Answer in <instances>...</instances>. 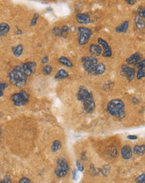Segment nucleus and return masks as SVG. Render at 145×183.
<instances>
[{"label":"nucleus","mask_w":145,"mask_h":183,"mask_svg":"<svg viewBox=\"0 0 145 183\" xmlns=\"http://www.w3.org/2000/svg\"><path fill=\"white\" fill-rule=\"evenodd\" d=\"M7 88H8V83L7 82H0V97L3 95V92H4V90Z\"/></svg>","instance_id":"29"},{"label":"nucleus","mask_w":145,"mask_h":183,"mask_svg":"<svg viewBox=\"0 0 145 183\" xmlns=\"http://www.w3.org/2000/svg\"><path fill=\"white\" fill-rule=\"evenodd\" d=\"M52 33H53L54 35H56V36H60V37H61V35H62V30H61L60 27H55L53 28Z\"/></svg>","instance_id":"34"},{"label":"nucleus","mask_w":145,"mask_h":183,"mask_svg":"<svg viewBox=\"0 0 145 183\" xmlns=\"http://www.w3.org/2000/svg\"><path fill=\"white\" fill-rule=\"evenodd\" d=\"M127 137L128 139H130V140H136L138 138V136L136 135H128Z\"/></svg>","instance_id":"39"},{"label":"nucleus","mask_w":145,"mask_h":183,"mask_svg":"<svg viewBox=\"0 0 145 183\" xmlns=\"http://www.w3.org/2000/svg\"><path fill=\"white\" fill-rule=\"evenodd\" d=\"M55 174H56V176H58V177L63 178V177H65V176H67L68 171H64V170L56 168V169H55Z\"/></svg>","instance_id":"27"},{"label":"nucleus","mask_w":145,"mask_h":183,"mask_svg":"<svg viewBox=\"0 0 145 183\" xmlns=\"http://www.w3.org/2000/svg\"><path fill=\"white\" fill-rule=\"evenodd\" d=\"M10 30V26L7 23H0V37H5Z\"/></svg>","instance_id":"19"},{"label":"nucleus","mask_w":145,"mask_h":183,"mask_svg":"<svg viewBox=\"0 0 145 183\" xmlns=\"http://www.w3.org/2000/svg\"><path fill=\"white\" fill-rule=\"evenodd\" d=\"M0 135H1V133H0Z\"/></svg>","instance_id":"43"},{"label":"nucleus","mask_w":145,"mask_h":183,"mask_svg":"<svg viewBox=\"0 0 145 183\" xmlns=\"http://www.w3.org/2000/svg\"><path fill=\"white\" fill-rule=\"evenodd\" d=\"M78 30H79L78 42L80 46H84L88 43V42L93 35L92 30L85 27H79Z\"/></svg>","instance_id":"4"},{"label":"nucleus","mask_w":145,"mask_h":183,"mask_svg":"<svg viewBox=\"0 0 145 183\" xmlns=\"http://www.w3.org/2000/svg\"><path fill=\"white\" fill-rule=\"evenodd\" d=\"M27 76L23 71L22 65L14 67L13 70L9 73V82L12 85L17 88H24L27 85Z\"/></svg>","instance_id":"1"},{"label":"nucleus","mask_w":145,"mask_h":183,"mask_svg":"<svg viewBox=\"0 0 145 183\" xmlns=\"http://www.w3.org/2000/svg\"><path fill=\"white\" fill-rule=\"evenodd\" d=\"M135 182L136 183H145V173L140 175L139 176H138L135 180Z\"/></svg>","instance_id":"32"},{"label":"nucleus","mask_w":145,"mask_h":183,"mask_svg":"<svg viewBox=\"0 0 145 183\" xmlns=\"http://www.w3.org/2000/svg\"><path fill=\"white\" fill-rule=\"evenodd\" d=\"M19 183H32L31 181L28 178V177H23L19 180Z\"/></svg>","instance_id":"36"},{"label":"nucleus","mask_w":145,"mask_h":183,"mask_svg":"<svg viewBox=\"0 0 145 183\" xmlns=\"http://www.w3.org/2000/svg\"><path fill=\"white\" fill-rule=\"evenodd\" d=\"M135 23H136V27L139 30H142V29H144L145 27V22L144 21L143 19H141L140 17H139V15H136L135 16Z\"/></svg>","instance_id":"22"},{"label":"nucleus","mask_w":145,"mask_h":183,"mask_svg":"<svg viewBox=\"0 0 145 183\" xmlns=\"http://www.w3.org/2000/svg\"><path fill=\"white\" fill-rule=\"evenodd\" d=\"M138 68V72H137V78L140 80L145 77V59H143L141 62L136 65Z\"/></svg>","instance_id":"12"},{"label":"nucleus","mask_w":145,"mask_h":183,"mask_svg":"<svg viewBox=\"0 0 145 183\" xmlns=\"http://www.w3.org/2000/svg\"><path fill=\"white\" fill-rule=\"evenodd\" d=\"M133 102H134V104H137V103H139V100L136 97H133Z\"/></svg>","instance_id":"41"},{"label":"nucleus","mask_w":145,"mask_h":183,"mask_svg":"<svg viewBox=\"0 0 145 183\" xmlns=\"http://www.w3.org/2000/svg\"><path fill=\"white\" fill-rule=\"evenodd\" d=\"M121 156L124 159L128 160L132 158L133 156V150L132 147L129 145H125L122 149H121Z\"/></svg>","instance_id":"14"},{"label":"nucleus","mask_w":145,"mask_h":183,"mask_svg":"<svg viewBox=\"0 0 145 183\" xmlns=\"http://www.w3.org/2000/svg\"><path fill=\"white\" fill-rule=\"evenodd\" d=\"M120 73L122 76H124L127 80L128 82H132L134 79V77L136 74V71L134 68L129 67L128 65L124 64L121 67V71Z\"/></svg>","instance_id":"6"},{"label":"nucleus","mask_w":145,"mask_h":183,"mask_svg":"<svg viewBox=\"0 0 145 183\" xmlns=\"http://www.w3.org/2000/svg\"><path fill=\"white\" fill-rule=\"evenodd\" d=\"M76 20L81 24L87 25L90 23V17L88 14H78L76 16Z\"/></svg>","instance_id":"15"},{"label":"nucleus","mask_w":145,"mask_h":183,"mask_svg":"<svg viewBox=\"0 0 145 183\" xmlns=\"http://www.w3.org/2000/svg\"><path fill=\"white\" fill-rule=\"evenodd\" d=\"M133 151L138 156H143L145 153V145H135Z\"/></svg>","instance_id":"21"},{"label":"nucleus","mask_w":145,"mask_h":183,"mask_svg":"<svg viewBox=\"0 0 145 183\" xmlns=\"http://www.w3.org/2000/svg\"><path fill=\"white\" fill-rule=\"evenodd\" d=\"M137 1L136 0H126V3H128V4H130V5H133V4H135V3H136Z\"/></svg>","instance_id":"40"},{"label":"nucleus","mask_w":145,"mask_h":183,"mask_svg":"<svg viewBox=\"0 0 145 183\" xmlns=\"http://www.w3.org/2000/svg\"><path fill=\"white\" fill-rule=\"evenodd\" d=\"M38 19H39V14H34L33 15V19H32V20H31V23H30V26L31 27H33V26H35L36 25V23H37V22H38Z\"/></svg>","instance_id":"33"},{"label":"nucleus","mask_w":145,"mask_h":183,"mask_svg":"<svg viewBox=\"0 0 145 183\" xmlns=\"http://www.w3.org/2000/svg\"><path fill=\"white\" fill-rule=\"evenodd\" d=\"M76 166H77L78 171H84V167L83 163L81 162L77 161V162H76Z\"/></svg>","instance_id":"35"},{"label":"nucleus","mask_w":145,"mask_h":183,"mask_svg":"<svg viewBox=\"0 0 145 183\" xmlns=\"http://www.w3.org/2000/svg\"><path fill=\"white\" fill-rule=\"evenodd\" d=\"M48 57L45 56V57H44V58L42 59L41 63H42V64H46V63H48Z\"/></svg>","instance_id":"38"},{"label":"nucleus","mask_w":145,"mask_h":183,"mask_svg":"<svg viewBox=\"0 0 145 183\" xmlns=\"http://www.w3.org/2000/svg\"><path fill=\"white\" fill-rule=\"evenodd\" d=\"M138 13H139V16L141 19H144L145 18V8H143L142 6L138 8Z\"/></svg>","instance_id":"31"},{"label":"nucleus","mask_w":145,"mask_h":183,"mask_svg":"<svg viewBox=\"0 0 145 183\" xmlns=\"http://www.w3.org/2000/svg\"><path fill=\"white\" fill-rule=\"evenodd\" d=\"M106 71V67L105 65L103 62H99L96 67L94 68V69L93 70V72L91 73L90 75H102L103 73H104V72Z\"/></svg>","instance_id":"16"},{"label":"nucleus","mask_w":145,"mask_h":183,"mask_svg":"<svg viewBox=\"0 0 145 183\" xmlns=\"http://www.w3.org/2000/svg\"><path fill=\"white\" fill-rule=\"evenodd\" d=\"M124 108V102L121 99H113L108 102L107 107V112L110 115L118 119H123L126 115Z\"/></svg>","instance_id":"2"},{"label":"nucleus","mask_w":145,"mask_h":183,"mask_svg":"<svg viewBox=\"0 0 145 183\" xmlns=\"http://www.w3.org/2000/svg\"><path fill=\"white\" fill-rule=\"evenodd\" d=\"M90 93H90L85 87L82 86V87H80V88H79L78 94H77V98H78L79 101L83 102L85 100L86 98L89 96Z\"/></svg>","instance_id":"11"},{"label":"nucleus","mask_w":145,"mask_h":183,"mask_svg":"<svg viewBox=\"0 0 145 183\" xmlns=\"http://www.w3.org/2000/svg\"><path fill=\"white\" fill-rule=\"evenodd\" d=\"M22 68L23 71L24 73V74L26 75L27 77H29L32 74L35 73L36 70V63L34 62H24L22 65Z\"/></svg>","instance_id":"9"},{"label":"nucleus","mask_w":145,"mask_h":183,"mask_svg":"<svg viewBox=\"0 0 145 183\" xmlns=\"http://www.w3.org/2000/svg\"><path fill=\"white\" fill-rule=\"evenodd\" d=\"M82 62H83L84 68L85 69V71L88 74H91L93 70L99 63L98 59L92 56H84L82 58Z\"/></svg>","instance_id":"5"},{"label":"nucleus","mask_w":145,"mask_h":183,"mask_svg":"<svg viewBox=\"0 0 145 183\" xmlns=\"http://www.w3.org/2000/svg\"><path fill=\"white\" fill-rule=\"evenodd\" d=\"M128 27H129V22L128 21H124L119 26H118V27L115 28V31L117 33L124 34V33H126L128 31Z\"/></svg>","instance_id":"18"},{"label":"nucleus","mask_w":145,"mask_h":183,"mask_svg":"<svg viewBox=\"0 0 145 183\" xmlns=\"http://www.w3.org/2000/svg\"><path fill=\"white\" fill-rule=\"evenodd\" d=\"M142 60L143 59H142L141 54L139 53H135L126 59V62H127V65H135L136 66L139 62H141Z\"/></svg>","instance_id":"10"},{"label":"nucleus","mask_w":145,"mask_h":183,"mask_svg":"<svg viewBox=\"0 0 145 183\" xmlns=\"http://www.w3.org/2000/svg\"><path fill=\"white\" fill-rule=\"evenodd\" d=\"M77 172H78V169H74L72 171V178L74 181H77L78 178H77Z\"/></svg>","instance_id":"37"},{"label":"nucleus","mask_w":145,"mask_h":183,"mask_svg":"<svg viewBox=\"0 0 145 183\" xmlns=\"http://www.w3.org/2000/svg\"><path fill=\"white\" fill-rule=\"evenodd\" d=\"M98 43L104 49L103 50L104 51V53H103V57L104 58H110V57H112V48L104 39H103L102 38H98Z\"/></svg>","instance_id":"8"},{"label":"nucleus","mask_w":145,"mask_h":183,"mask_svg":"<svg viewBox=\"0 0 145 183\" xmlns=\"http://www.w3.org/2000/svg\"><path fill=\"white\" fill-rule=\"evenodd\" d=\"M30 98V95L24 90H20L19 92L11 96V99L13 104L17 107H22L27 104Z\"/></svg>","instance_id":"3"},{"label":"nucleus","mask_w":145,"mask_h":183,"mask_svg":"<svg viewBox=\"0 0 145 183\" xmlns=\"http://www.w3.org/2000/svg\"><path fill=\"white\" fill-rule=\"evenodd\" d=\"M57 168L64 170V171H68V170H69V166H68V162H67L65 158L61 157L59 159H58V161H57Z\"/></svg>","instance_id":"17"},{"label":"nucleus","mask_w":145,"mask_h":183,"mask_svg":"<svg viewBox=\"0 0 145 183\" xmlns=\"http://www.w3.org/2000/svg\"><path fill=\"white\" fill-rule=\"evenodd\" d=\"M0 183H7V182H5L4 181H2V182H0Z\"/></svg>","instance_id":"42"},{"label":"nucleus","mask_w":145,"mask_h":183,"mask_svg":"<svg viewBox=\"0 0 145 183\" xmlns=\"http://www.w3.org/2000/svg\"><path fill=\"white\" fill-rule=\"evenodd\" d=\"M84 109L87 113H93L95 109V102L93 99V96L92 93H90L89 96L83 102Z\"/></svg>","instance_id":"7"},{"label":"nucleus","mask_w":145,"mask_h":183,"mask_svg":"<svg viewBox=\"0 0 145 183\" xmlns=\"http://www.w3.org/2000/svg\"><path fill=\"white\" fill-rule=\"evenodd\" d=\"M68 76H69L68 73H67L64 69H60L59 71L55 75V78L56 79H64V78L68 77Z\"/></svg>","instance_id":"23"},{"label":"nucleus","mask_w":145,"mask_h":183,"mask_svg":"<svg viewBox=\"0 0 145 183\" xmlns=\"http://www.w3.org/2000/svg\"><path fill=\"white\" fill-rule=\"evenodd\" d=\"M107 154L110 157H116L118 156V151L113 146H110L107 148Z\"/></svg>","instance_id":"24"},{"label":"nucleus","mask_w":145,"mask_h":183,"mask_svg":"<svg viewBox=\"0 0 145 183\" xmlns=\"http://www.w3.org/2000/svg\"><path fill=\"white\" fill-rule=\"evenodd\" d=\"M89 53L92 57H98L100 54H102V52H103V48L102 47L99 45V44H94L93 43L89 46Z\"/></svg>","instance_id":"13"},{"label":"nucleus","mask_w":145,"mask_h":183,"mask_svg":"<svg viewBox=\"0 0 145 183\" xmlns=\"http://www.w3.org/2000/svg\"><path fill=\"white\" fill-rule=\"evenodd\" d=\"M61 30H62V35H61V37H63V38H66L67 35H68V27L66 26V25H64L63 27H61Z\"/></svg>","instance_id":"30"},{"label":"nucleus","mask_w":145,"mask_h":183,"mask_svg":"<svg viewBox=\"0 0 145 183\" xmlns=\"http://www.w3.org/2000/svg\"><path fill=\"white\" fill-rule=\"evenodd\" d=\"M59 62H60L61 64H63V65H64V66L68 67V68H71V67H72V62L70 61L69 59H68V58H65V57H64V56H62L61 58H59Z\"/></svg>","instance_id":"25"},{"label":"nucleus","mask_w":145,"mask_h":183,"mask_svg":"<svg viewBox=\"0 0 145 183\" xmlns=\"http://www.w3.org/2000/svg\"><path fill=\"white\" fill-rule=\"evenodd\" d=\"M12 52H13V54L16 57V58H19L21 55L23 54V46L22 44H19L15 47H13L12 48Z\"/></svg>","instance_id":"20"},{"label":"nucleus","mask_w":145,"mask_h":183,"mask_svg":"<svg viewBox=\"0 0 145 183\" xmlns=\"http://www.w3.org/2000/svg\"><path fill=\"white\" fill-rule=\"evenodd\" d=\"M52 70H53V68L50 65H46L43 68V73L44 75H49L52 73Z\"/></svg>","instance_id":"28"},{"label":"nucleus","mask_w":145,"mask_h":183,"mask_svg":"<svg viewBox=\"0 0 145 183\" xmlns=\"http://www.w3.org/2000/svg\"><path fill=\"white\" fill-rule=\"evenodd\" d=\"M60 147H61V142L59 141V140H55L54 142H53V145H52V151L53 152H56V151H58L60 149Z\"/></svg>","instance_id":"26"}]
</instances>
